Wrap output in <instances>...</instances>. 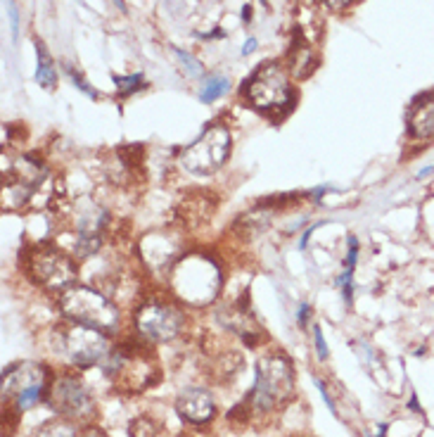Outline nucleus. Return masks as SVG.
I'll return each instance as SVG.
<instances>
[{"instance_id":"obj_1","label":"nucleus","mask_w":434,"mask_h":437,"mask_svg":"<svg viewBox=\"0 0 434 437\" xmlns=\"http://www.w3.org/2000/svg\"><path fill=\"white\" fill-rule=\"evenodd\" d=\"M60 307L67 318L81 326H91L105 333H114L119 328V309L102 292L93 290V287H67L60 297Z\"/></svg>"},{"instance_id":"obj_2","label":"nucleus","mask_w":434,"mask_h":437,"mask_svg":"<svg viewBox=\"0 0 434 437\" xmlns=\"http://www.w3.org/2000/svg\"><path fill=\"white\" fill-rule=\"evenodd\" d=\"M294 388L292 364L280 354H268L256 366V383L252 392V404L261 411H268L273 406L282 404L289 399Z\"/></svg>"},{"instance_id":"obj_3","label":"nucleus","mask_w":434,"mask_h":437,"mask_svg":"<svg viewBox=\"0 0 434 437\" xmlns=\"http://www.w3.org/2000/svg\"><path fill=\"white\" fill-rule=\"evenodd\" d=\"M176 292L190 305H206L219 292L221 276L214 261L206 257H185L176 266Z\"/></svg>"},{"instance_id":"obj_4","label":"nucleus","mask_w":434,"mask_h":437,"mask_svg":"<svg viewBox=\"0 0 434 437\" xmlns=\"http://www.w3.org/2000/svg\"><path fill=\"white\" fill-rule=\"evenodd\" d=\"M247 100L261 112H276L289 105L292 88H289L287 74L278 64H261L247 81Z\"/></svg>"},{"instance_id":"obj_5","label":"nucleus","mask_w":434,"mask_h":437,"mask_svg":"<svg viewBox=\"0 0 434 437\" xmlns=\"http://www.w3.org/2000/svg\"><path fill=\"white\" fill-rule=\"evenodd\" d=\"M230 152V133L226 126H209L193 145H188L180 155V162L190 174H214L224 167Z\"/></svg>"},{"instance_id":"obj_6","label":"nucleus","mask_w":434,"mask_h":437,"mask_svg":"<svg viewBox=\"0 0 434 437\" xmlns=\"http://www.w3.org/2000/svg\"><path fill=\"white\" fill-rule=\"evenodd\" d=\"M29 274L36 283L53 292H64L67 287L74 285L76 266L64 252L50 245H40L31 252L29 257Z\"/></svg>"},{"instance_id":"obj_7","label":"nucleus","mask_w":434,"mask_h":437,"mask_svg":"<svg viewBox=\"0 0 434 437\" xmlns=\"http://www.w3.org/2000/svg\"><path fill=\"white\" fill-rule=\"evenodd\" d=\"M48 404L50 409L58 411L64 418L74 421H86L95 414L93 394L88 392V388L79 378H71V375H62V378L55 380L48 394Z\"/></svg>"},{"instance_id":"obj_8","label":"nucleus","mask_w":434,"mask_h":437,"mask_svg":"<svg viewBox=\"0 0 434 437\" xmlns=\"http://www.w3.org/2000/svg\"><path fill=\"white\" fill-rule=\"evenodd\" d=\"M107 349H110L107 338L97 328L74 323V326L62 331V352L76 366H93L105 357Z\"/></svg>"},{"instance_id":"obj_9","label":"nucleus","mask_w":434,"mask_h":437,"mask_svg":"<svg viewBox=\"0 0 434 437\" xmlns=\"http://www.w3.org/2000/svg\"><path fill=\"white\" fill-rule=\"evenodd\" d=\"M136 328L152 342H169L183 328V316L167 302H147L136 314Z\"/></svg>"},{"instance_id":"obj_10","label":"nucleus","mask_w":434,"mask_h":437,"mask_svg":"<svg viewBox=\"0 0 434 437\" xmlns=\"http://www.w3.org/2000/svg\"><path fill=\"white\" fill-rule=\"evenodd\" d=\"M45 388V371L36 364H19V366H12L8 371L5 368V380H3V390L5 394L14 399L19 411L31 409L36 402L40 399Z\"/></svg>"},{"instance_id":"obj_11","label":"nucleus","mask_w":434,"mask_h":437,"mask_svg":"<svg viewBox=\"0 0 434 437\" xmlns=\"http://www.w3.org/2000/svg\"><path fill=\"white\" fill-rule=\"evenodd\" d=\"M176 411L190 423H206L214 416V399L206 390L185 388L176 397Z\"/></svg>"},{"instance_id":"obj_12","label":"nucleus","mask_w":434,"mask_h":437,"mask_svg":"<svg viewBox=\"0 0 434 437\" xmlns=\"http://www.w3.org/2000/svg\"><path fill=\"white\" fill-rule=\"evenodd\" d=\"M408 128H411V136L418 141L434 138V95H427L420 105L413 107Z\"/></svg>"},{"instance_id":"obj_13","label":"nucleus","mask_w":434,"mask_h":437,"mask_svg":"<svg viewBox=\"0 0 434 437\" xmlns=\"http://www.w3.org/2000/svg\"><path fill=\"white\" fill-rule=\"evenodd\" d=\"M36 81L48 91H53L55 84H58V74H55L53 60H50V55L43 43H38V69H36Z\"/></svg>"},{"instance_id":"obj_14","label":"nucleus","mask_w":434,"mask_h":437,"mask_svg":"<svg viewBox=\"0 0 434 437\" xmlns=\"http://www.w3.org/2000/svg\"><path fill=\"white\" fill-rule=\"evenodd\" d=\"M228 79L226 76H209V79L204 81L202 91H200V100L202 102H214L219 100L221 95L228 91Z\"/></svg>"},{"instance_id":"obj_15","label":"nucleus","mask_w":434,"mask_h":437,"mask_svg":"<svg viewBox=\"0 0 434 437\" xmlns=\"http://www.w3.org/2000/svg\"><path fill=\"white\" fill-rule=\"evenodd\" d=\"M159 433H162V425L154 418H149V416H141V418H136L131 423L133 437H159Z\"/></svg>"},{"instance_id":"obj_16","label":"nucleus","mask_w":434,"mask_h":437,"mask_svg":"<svg viewBox=\"0 0 434 437\" xmlns=\"http://www.w3.org/2000/svg\"><path fill=\"white\" fill-rule=\"evenodd\" d=\"M36 437H81V435L69 423H64V421H53V423L40 425Z\"/></svg>"},{"instance_id":"obj_17","label":"nucleus","mask_w":434,"mask_h":437,"mask_svg":"<svg viewBox=\"0 0 434 437\" xmlns=\"http://www.w3.org/2000/svg\"><path fill=\"white\" fill-rule=\"evenodd\" d=\"M114 84L119 86V91H121L123 95L133 93V91H138L143 86V76L141 74H133V76H114Z\"/></svg>"},{"instance_id":"obj_18","label":"nucleus","mask_w":434,"mask_h":437,"mask_svg":"<svg viewBox=\"0 0 434 437\" xmlns=\"http://www.w3.org/2000/svg\"><path fill=\"white\" fill-rule=\"evenodd\" d=\"M176 58L183 60V62H185V69H188L190 74H200V71H202V64H200L197 60L193 58V55L183 53V50H176Z\"/></svg>"},{"instance_id":"obj_19","label":"nucleus","mask_w":434,"mask_h":437,"mask_svg":"<svg viewBox=\"0 0 434 437\" xmlns=\"http://www.w3.org/2000/svg\"><path fill=\"white\" fill-rule=\"evenodd\" d=\"M313 340H316V349H318V359H328V347H325L323 333H320L318 326H313Z\"/></svg>"},{"instance_id":"obj_20","label":"nucleus","mask_w":434,"mask_h":437,"mask_svg":"<svg viewBox=\"0 0 434 437\" xmlns=\"http://www.w3.org/2000/svg\"><path fill=\"white\" fill-rule=\"evenodd\" d=\"M69 76H71V79H74L76 88H79V91H84V93H88V95H91V97H95V91H93V88H91V86H88V84H86V81H84V79H81V76H79V74H76V71H74V69H69Z\"/></svg>"},{"instance_id":"obj_21","label":"nucleus","mask_w":434,"mask_h":437,"mask_svg":"<svg viewBox=\"0 0 434 437\" xmlns=\"http://www.w3.org/2000/svg\"><path fill=\"white\" fill-rule=\"evenodd\" d=\"M323 3L328 5L330 10H342V8H347L351 0H323Z\"/></svg>"},{"instance_id":"obj_22","label":"nucleus","mask_w":434,"mask_h":437,"mask_svg":"<svg viewBox=\"0 0 434 437\" xmlns=\"http://www.w3.org/2000/svg\"><path fill=\"white\" fill-rule=\"evenodd\" d=\"M10 17H12V36H17V32H19V22H17V10L12 8V5H10Z\"/></svg>"},{"instance_id":"obj_23","label":"nucleus","mask_w":434,"mask_h":437,"mask_svg":"<svg viewBox=\"0 0 434 437\" xmlns=\"http://www.w3.org/2000/svg\"><path fill=\"white\" fill-rule=\"evenodd\" d=\"M256 48V40H247V43H245V48H242V55H250L252 53V50H254Z\"/></svg>"},{"instance_id":"obj_24","label":"nucleus","mask_w":434,"mask_h":437,"mask_svg":"<svg viewBox=\"0 0 434 437\" xmlns=\"http://www.w3.org/2000/svg\"><path fill=\"white\" fill-rule=\"evenodd\" d=\"M434 172V167H425V169H420V172L415 174V178L420 181V178H425V176H430V174Z\"/></svg>"},{"instance_id":"obj_25","label":"nucleus","mask_w":434,"mask_h":437,"mask_svg":"<svg viewBox=\"0 0 434 437\" xmlns=\"http://www.w3.org/2000/svg\"><path fill=\"white\" fill-rule=\"evenodd\" d=\"M81 437H105V435H102V433H100V430H95V428H88V430H86V433H84V435H81Z\"/></svg>"}]
</instances>
